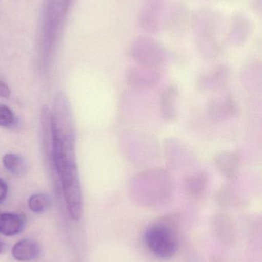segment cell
<instances>
[{
  "instance_id": "9a60e30c",
  "label": "cell",
  "mask_w": 262,
  "mask_h": 262,
  "mask_svg": "<svg viewBox=\"0 0 262 262\" xmlns=\"http://www.w3.org/2000/svg\"><path fill=\"white\" fill-rule=\"evenodd\" d=\"M11 96V89L9 86L3 80L0 79V98L8 99Z\"/></svg>"
},
{
  "instance_id": "7a4b0ae2",
  "label": "cell",
  "mask_w": 262,
  "mask_h": 262,
  "mask_svg": "<svg viewBox=\"0 0 262 262\" xmlns=\"http://www.w3.org/2000/svg\"><path fill=\"white\" fill-rule=\"evenodd\" d=\"M145 242L151 252L158 258L167 260L177 250V241L172 229L163 223H155L145 232Z\"/></svg>"
},
{
  "instance_id": "ba28073f",
  "label": "cell",
  "mask_w": 262,
  "mask_h": 262,
  "mask_svg": "<svg viewBox=\"0 0 262 262\" xmlns=\"http://www.w3.org/2000/svg\"><path fill=\"white\" fill-rule=\"evenodd\" d=\"M25 217L14 212H0V233L5 236H14L24 229Z\"/></svg>"
},
{
  "instance_id": "5bb4252c",
  "label": "cell",
  "mask_w": 262,
  "mask_h": 262,
  "mask_svg": "<svg viewBox=\"0 0 262 262\" xmlns=\"http://www.w3.org/2000/svg\"><path fill=\"white\" fill-rule=\"evenodd\" d=\"M16 118L13 112L5 104H0V127L11 128L15 126Z\"/></svg>"
},
{
  "instance_id": "e0dca14e",
  "label": "cell",
  "mask_w": 262,
  "mask_h": 262,
  "mask_svg": "<svg viewBox=\"0 0 262 262\" xmlns=\"http://www.w3.org/2000/svg\"><path fill=\"white\" fill-rule=\"evenodd\" d=\"M3 244L2 243V242L0 241V253H1L2 251H3Z\"/></svg>"
},
{
  "instance_id": "8992f818",
  "label": "cell",
  "mask_w": 262,
  "mask_h": 262,
  "mask_svg": "<svg viewBox=\"0 0 262 262\" xmlns=\"http://www.w3.org/2000/svg\"><path fill=\"white\" fill-rule=\"evenodd\" d=\"M252 31V25L249 18L241 14H236L232 18L229 32L231 43L243 44L247 40Z\"/></svg>"
},
{
  "instance_id": "30bf717a",
  "label": "cell",
  "mask_w": 262,
  "mask_h": 262,
  "mask_svg": "<svg viewBox=\"0 0 262 262\" xmlns=\"http://www.w3.org/2000/svg\"><path fill=\"white\" fill-rule=\"evenodd\" d=\"M5 169L12 175L22 177L27 173L29 165L24 157L19 154L9 152L2 158Z\"/></svg>"
},
{
  "instance_id": "7c38bea8",
  "label": "cell",
  "mask_w": 262,
  "mask_h": 262,
  "mask_svg": "<svg viewBox=\"0 0 262 262\" xmlns=\"http://www.w3.org/2000/svg\"><path fill=\"white\" fill-rule=\"evenodd\" d=\"M51 204L50 197L43 192L32 194L28 200V206L32 212L43 213L49 209Z\"/></svg>"
},
{
  "instance_id": "8fae6325",
  "label": "cell",
  "mask_w": 262,
  "mask_h": 262,
  "mask_svg": "<svg viewBox=\"0 0 262 262\" xmlns=\"http://www.w3.org/2000/svg\"><path fill=\"white\" fill-rule=\"evenodd\" d=\"M178 98V90L174 86L168 88L162 95L161 112L163 118L168 121H172L176 115V103Z\"/></svg>"
},
{
  "instance_id": "4fadbf2b",
  "label": "cell",
  "mask_w": 262,
  "mask_h": 262,
  "mask_svg": "<svg viewBox=\"0 0 262 262\" xmlns=\"http://www.w3.org/2000/svg\"><path fill=\"white\" fill-rule=\"evenodd\" d=\"M208 181L207 176L203 172L190 176L186 180V189L189 193L193 195L201 193L206 189Z\"/></svg>"
},
{
  "instance_id": "5b68a950",
  "label": "cell",
  "mask_w": 262,
  "mask_h": 262,
  "mask_svg": "<svg viewBox=\"0 0 262 262\" xmlns=\"http://www.w3.org/2000/svg\"><path fill=\"white\" fill-rule=\"evenodd\" d=\"M167 12L165 0H145L139 14L140 26L149 33H159L167 24Z\"/></svg>"
},
{
  "instance_id": "6da1fadb",
  "label": "cell",
  "mask_w": 262,
  "mask_h": 262,
  "mask_svg": "<svg viewBox=\"0 0 262 262\" xmlns=\"http://www.w3.org/2000/svg\"><path fill=\"white\" fill-rule=\"evenodd\" d=\"M53 182L61 190L71 218L78 221L83 212V193L75 157V130L67 97L57 94L51 110Z\"/></svg>"
},
{
  "instance_id": "2e32d148",
  "label": "cell",
  "mask_w": 262,
  "mask_h": 262,
  "mask_svg": "<svg viewBox=\"0 0 262 262\" xmlns=\"http://www.w3.org/2000/svg\"><path fill=\"white\" fill-rule=\"evenodd\" d=\"M8 191H9V188H8L7 183L5 182L4 180L0 178V203H3L8 195Z\"/></svg>"
},
{
  "instance_id": "9c48e42d",
  "label": "cell",
  "mask_w": 262,
  "mask_h": 262,
  "mask_svg": "<svg viewBox=\"0 0 262 262\" xmlns=\"http://www.w3.org/2000/svg\"><path fill=\"white\" fill-rule=\"evenodd\" d=\"M215 163L221 172L229 178H234L237 175L240 164L239 157L237 154L234 152L218 154Z\"/></svg>"
},
{
  "instance_id": "52a82bcc",
  "label": "cell",
  "mask_w": 262,
  "mask_h": 262,
  "mask_svg": "<svg viewBox=\"0 0 262 262\" xmlns=\"http://www.w3.org/2000/svg\"><path fill=\"white\" fill-rule=\"evenodd\" d=\"M41 249L36 242L25 238L14 245L12 249V255L16 261L28 262L38 258Z\"/></svg>"
},
{
  "instance_id": "3957f363",
  "label": "cell",
  "mask_w": 262,
  "mask_h": 262,
  "mask_svg": "<svg viewBox=\"0 0 262 262\" xmlns=\"http://www.w3.org/2000/svg\"><path fill=\"white\" fill-rule=\"evenodd\" d=\"M193 30L201 49H212L218 45V34L221 30L218 14L209 9L197 12L193 18Z\"/></svg>"
},
{
  "instance_id": "277c9868",
  "label": "cell",
  "mask_w": 262,
  "mask_h": 262,
  "mask_svg": "<svg viewBox=\"0 0 262 262\" xmlns=\"http://www.w3.org/2000/svg\"><path fill=\"white\" fill-rule=\"evenodd\" d=\"M132 58L143 67H155L164 62L166 50L158 41L149 37H138L130 48Z\"/></svg>"
}]
</instances>
